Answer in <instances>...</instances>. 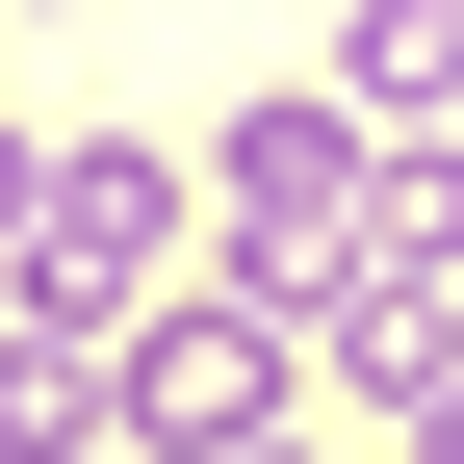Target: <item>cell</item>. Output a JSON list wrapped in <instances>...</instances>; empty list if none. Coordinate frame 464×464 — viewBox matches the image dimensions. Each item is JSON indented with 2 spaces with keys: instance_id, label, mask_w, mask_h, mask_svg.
<instances>
[{
  "instance_id": "obj_3",
  "label": "cell",
  "mask_w": 464,
  "mask_h": 464,
  "mask_svg": "<svg viewBox=\"0 0 464 464\" xmlns=\"http://www.w3.org/2000/svg\"><path fill=\"white\" fill-rule=\"evenodd\" d=\"M103 362H130V464H232V439H284V387H310V335L258 310V284H155L130 335H103Z\"/></svg>"
},
{
  "instance_id": "obj_2",
  "label": "cell",
  "mask_w": 464,
  "mask_h": 464,
  "mask_svg": "<svg viewBox=\"0 0 464 464\" xmlns=\"http://www.w3.org/2000/svg\"><path fill=\"white\" fill-rule=\"evenodd\" d=\"M155 284H207V181H181L155 130H52V207H26V258H0V310L130 335Z\"/></svg>"
},
{
  "instance_id": "obj_5",
  "label": "cell",
  "mask_w": 464,
  "mask_h": 464,
  "mask_svg": "<svg viewBox=\"0 0 464 464\" xmlns=\"http://www.w3.org/2000/svg\"><path fill=\"white\" fill-rule=\"evenodd\" d=\"M232 464H335V439H310V413H284V439H232Z\"/></svg>"
},
{
  "instance_id": "obj_4",
  "label": "cell",
  "mask_w": 464,
  "mask_h": 464,
  "mask_svg": "<svg viewBox=\"0 0 464 464\" xmlns=\"http://www.w3.org/2000/svg\"><path fill=\"white\" fill-rule=\"evenodd\" d=\"M26 207H52V130H26V103H0V258H26Z\"/></svg>"
},
{
  "instance_id": "obj_1",
  "label": "cell",
  "mask_w": 464,
  "mask_h": 464,
  "mask_svg": "<svg viewBox=\"0 0 464 464\" xmlns=\"http://www.w3.org/2000/svg\"><path fill=\"white\" fill-rule=\"evenodd\" d=\"M362 207H387V130H362L335 78H258V103L207 130V258L258 284L284 335H310L335 284H362Z\"/></svg>"
},
{
  "instance_id": "obj_6",
  "label": "cell",
  "mask_w": 464,
  "mask_h": 464,
  "mask_svg": "<svg viewBox=\"0 0 464 464\" xmlns=\"http://www.w3.org/2000/svg\"><path fill=\"white\" fill-rule=\"evenodd\" d=\"M103 464H130V439H103Z\"/></svg>"
}]
</instances>
